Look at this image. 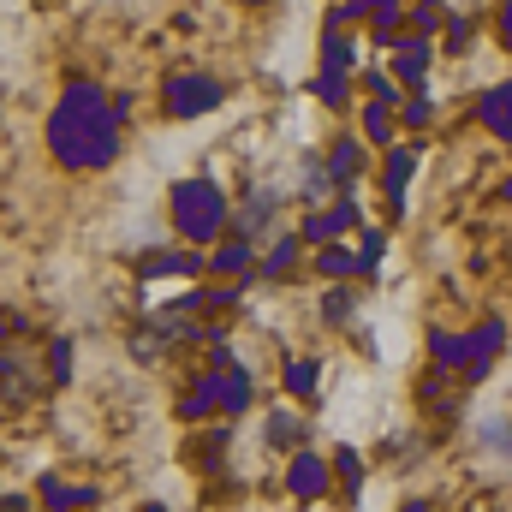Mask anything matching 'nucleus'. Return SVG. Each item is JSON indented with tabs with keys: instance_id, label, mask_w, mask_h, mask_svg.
Here are the masks:
<instances>
[{
	"instance_id": "1",
	"label": "nucleus",
	"mask_w": 512,
	"mask_h": 512,
	"mask_svg": "<svg viewBox=\"0 0 512 512\" xmlns=\"http://www.w3.org/2000/svg\"><path fill=\"white\" fill-rule=\"evenodd\" d=\"M120 120H126V108L108 102V90H96V84H84V78H66L60 108H54V120H48V149H54V161L72 167V173L108 167V161L120 155Z\"/></svg>"
},
{
	"instance_id": "2",
	"label": "nucleus",
	"mask_w": 512,
	"mask_h": 512,
	"mask_svg": "<svg viewBox=\"0 0 512 512\" xmlns=\"http://www.w3.org/2000/svg\"><path fill=\"white\" fill-rule=\"evenodd\" d=\"M167 209H173V233H179L185 245H209V239H221L227 221H233L227 191H221L215 179H179Z\"/></svg>"
},
{
	"instance_id": "3",
	"label": "nucleus",
	"mask_w": 512,
	"mask_h": 512,
	"mask_svg": "<svg viewBox=\"0 0 512 512\" xmlns=\"http://www.w3.org/2000/svg\"><path fill=\"white\" fill-rule=\"evenodd\" d=\"M161 102H167L173 120H197V114H215V108L227 102V90H221L209 72H179V78L161 84Z\"/></svg>"
},
{
	"instance_id": "4",
	"label": "nucleus",
	"mask_w": 512,
	"mask_h": 512,
	"mask_svg": "<svg viewBox=\"0 0 512 512\" xmlns=\"http://www.w3.org/2000/svg\"><path fill=\"white\" fill-rule=\"evenodd\" d=\"M411 167H417V143H393L387 149V161H382V191H387V215H399L405 203V179H411Z\"/></svg>"
},
{
	"instance_id": "5",
	"label": "nucleus",
	"mask_w": 512,
	"mask_h": 512,
	"mask_svg": "<svg viewBox=\"0 0 512 512\" xmlns=\"http://www.w3.org/2000/svg\"><path fill=\"white\" fill-rule=\"evenodd\" d=\"M328 477H334V471H328L316 453H298V459L286 465V483H292L298 501H322V495H328Z\"/></svg>"
},
{
	"instance_id": "6",
	"label": "nucleus",
	"mask_w": 512,
	"mask_h": 512,
	"mask_svg": "<svg viewBox=\"0 0 512 512\" xmlns=\"http://www.w3.org/2000/svg\"><path fill=\"white\" fill-rule=\"evenodd\" d=\"M465 340H471V382H477V376H489V364L501 358V346H507V322L489 316V322H483L477 334H465Z\"/></svg>"
},
{
	"instance_id": "7",
	"label": "nucleus",
	"mask_w": 512,
	"mask_h": 512,
	"mask_svg": "<svg viewBox=\"0 0 512 512\" xmlns=\"http://www.w3.org/2000/svg\"><path fill=\"white\" fill-rule=\"evenodd\" d=\"M477 120L495 131V137H507V143H512V78H507V84H495V90H483Z\"/></svg>"
},
{
	"instance_id": "8",
	"label": "nucleus",
	"mask_w": 512,
	"mask_h": 512,
	"mask_svg": "<svg viewBox=\"0 0 512 512\" xmlns=\"http://www.w3.org/2000/svg\"><path fill=\"white\" fill-rule=\"evenodd\" d=\"M251 268H256V245L251 239H227L221 251L209 256V274H221V280H239V274L251 280Z\"/></svg>"
},
{
	"instance_id": "9",
	"label": "nucleus",
	"mask_w": 512,
	"mask_h": 512,
	"mask_svg": "<svg viewBox=\"0 0 512 512\" xmlns=\"http://www.w3.org/2000/svg\"><path fill=\"white\" fill-rule=\"evenodd\" d=\"M393 72H399L405 84H417V78L429 72V42H423V36H393Z\"/></svg>"
},
{
	"instance_id": "10",
	"label": "nucleus",
	"mask_w": 512,
	"mask_h": 512,
	"mask_svg": "<svg viewBox=\"0 0 512 512\" xmlns=\"http://www.w3.org/2000/svg\"><path fill=\"white\" fill-rule=\"evenodd\" d=\"M429 352H435V364H441V370L471 376V340H465V334H429Z\"/></svg>"
},
{
	"instance_id": "11",
	"label": "nucleus",
	"mask_w": 512,
	"mask_h": 512,
	"mask_svg": "<svg viewBox=\"0 0 512 512\" xmlns=\"http://www.w3.org/2000/svg\"><path fill=\"white\" fill-rule=\"evenodd\" d=\"M393 131H399V108H393V102H370V108H364V143L393 149Z\"/></svg>"
},
{
	"instance_id": "12",
	"label": "nucleus",
	"mask_w": 512,
	"mask_h": 512,
	"mask_svg": "<svg viewBox=\"0 0 512 512\" xmlns=\"http://www.w3.org/2000/svg\"><path fill=\"white\" fill-rule=\"evenodd\" d=\"M358 173H364V143H352V137L334 143V149H328V179H334V185H352Z\"/></svg>"
},
{
	"instance_id": "13",
	"label": "nucleus",
	"mask_w": 512,
	"mask_h": 512,
	"mask_svg": "<svg viewBox=\"0 0 512 512\" xmlns=\"http://www.w3.org/2000/svg\"><path fill=\"white\" fill-rule=\"evenodd\" d=\"M203 268H209L203 256H179V251L143 256V280H161V274H203Z\"/></svg>"
},
{
	"instance_id": "14",
	"label": "nucleus",
	"mask_w": 512,
	"mask_h": 512,
	"mask_svg": "<svg viewBox=\"0 0 512 512\" xmlns=\"http://www.w3.org/2000/svg\"><path fill=\"white\" fill-rule=\"evenodd\" d=\"M42 501L54 512H84V507H96V489H72V483H42Z\"/></svg>"
},
{
	"instance_id": "15",
	"label": "nucleus",
	"mask_w": 512,
	"mask_h": 512,
	"mask_svg": "<svg viewBox=\"0 0 512 512\" xmlns=\"http://www.w3.org/2000/svg\"><path fill=\"white\" fill-rule=\"evenodd\" d=\"M352 60H358V48H352V42H346V36H340V30L328 24V42H322V72L346 78V72H352Z\"/></svg>"
},
{
	"instance_id": "16",
	"label": "nucleus",
	"mask_w": 512,
	"mask_h": 512,
	"mask_svg": "<svg viewBox=\"0 0 512 512\" xmlns=\"http://www.w3.org/2000/svg\"><path fill=\"white\" fill-rule=\"evenodd\" d=\"M298 245H304V239H292V233L274 239V251H268V262H262V280H286V274L298 268Z\"/></svg>"
},
{
	"instance_id": "17",
	"label": "nucleus",
	"mask_w": 512,
	"mask_h": 512,
	"mask_svg": "<svg viewBox=\"0 0 512 512\" xmlns=\"http://www.w3.org/2000/svg\"><path fill=\"white\" fill-rule=\"evenodd\" d=\"M399 18H405L399 0H370V36H376V42H393V36H399Z\"/></svg>"
},
{
	"instance_id": "18",
	"label": "nucleus",
	"mask_w": 512,
	"mask_h": 512,
	"mask_svg": "<svg viewBox=\"0 0 512 512\" xmlns=\"http://www.w3.org/2000/svg\"><path fill=\"white\" fill-rule=\"evenodd\" d=\"M316 268H322V274H334V280H346V274H364V268H358V251H346V245H328V251L316 256Z\"/></svg>"
},
{
	"instance_id": "19",
	"label": "nucleus",
	"mask_w": 512,
	"mask_h": 512,
	"mask_svg": "<svg viewBox=\"0 0 512 512\" xmlns=\"http://www.w3.org/2000/svg\"><path fill=\"white\" fill-rule=\"evenodd\" d=\"M298 239H304V245H322V251H328V239H340V221H334V209H328V215H310V221L298 227Z\"/></svg>"
},
{
	"instance_id": "20",
	"label": "nucleus",
	"mask_w": 512,
	"mask_h": 512,
	"mask_svg": "<svg viewBox=\"0 0 512 512\" xmlns=\"http://www.w3.org/2000/svg\"><path fill=\"white\" fill-rule=\"evenodd\" d=\"M316 382H322V370H316L310 358H298V364H286V387H292L298 399H310V393H316Z\"/></svg>"
},
{
	"instance_id": "21",
	"label": "nucleus",
	"mask_w": 512,
	"mask_h": 512,
	"mask_svg": "<svg viewBox=\"0 0 512 512\" xmlns=\"http://www.w3.org/2000/svg\"><path fill=\"white\" fill-rule=\"evenodd\" d=\"M268 441H274V447H298V441H304V423L286 417V411H274V417H268Z\"/></svg>"
},
{
	"instance_id": "22",
	"label": "nucleus",
	"mask_w": 512,
	"mask_h": 512,
	"mask_svg": "<svg viewBox=\"0 0 512 512\" xmlns=\"http://www.w3.org/2000/svg\"><path fill=\"white\" fill-rule=\"evenodd\" d=\"M316 96H322L328 108H346V102H352V78H334V72H322V78H316Z\"/></svg>"
},
{
	"instance_id": "23",
	"label": "nucleus",
	"mask_w": 512,
	"mask_h": 512,
	"mask_svg": "<svg viewBox=\"0 0 512 512\" xmlns=\"http://www.w3.org/2000/svg\"><path fill=\"white\" fill-rule=\"evenodd\" d=\"M334 477H346V495H358V483H364V459H358L352 447H340V459H334Z\"/></svg>"
},
{
	"instance_id": "24",
	"label": "nucleus",
	"mask_w": 512,
	"mask_h": 512,
	"mask_svg": "<svg viewBox=\"0 0 512 512\" xmlns=\"http://www.w3.org/2000/svg\"><path fill=\"white\" fill-rule=\"evenodd\" d=\"M48 376H54V382H66V376H72V346H66V340H54V346H48Z\"/></svg>"
},
{
	"instance_id": "25",
	"label": "nucleus",
	"mask_w": 512,
	"mask_h": 512,
	"mask_svg": "<svg viewBox=\"0 0 512 512\" xmlns=\"http://www.w3.org/2000/svg\"><path fill=\"white\" fill-rule=\"evenodd\" d=\"M411 18H417V36H423V30H435V24L447 18V6H441V0H417V12H411Z\"/></svg>"
},
{
	"instance_id": "26",
	"label": "nucleus",
	"mask_w": 512,
	"mask_h": 512,
	"mask_svg": "<svg viewBox=\"0 0 512 512\" xmlns=\"http://www.w3.org/2000/svg\"><path fill=\"white\" fill-rule=\"evenodd\" d=\"M382 251H387V239H382V233H364V251H358V268L370 274V268L382 262Z\"/></svg>"
},
{
	"instance_id": "27",
	"label": "nucleus",
	"mask_w": 512,
	"mask_h": 512,
	"mask_svg": "<svg viewBox=\"0 0 512 512\" xmlns=\"http://www.w3.org/2000/svg\"><path fill=\"white\" fill-rule=\"evenodd\" d=\"M322 316H328V322H346V316H352V292H328Z\"/></svg>"
},
{
	"instance_id": "28",
	"label": "nucleus",
	"mask_w": 512,
	"mask_h": 512,
	"mask_svg": "<svg viewBox=\"0 0 512 512\" xmlns=\"http://www.w3.org/2000/svg\"><path fill=\"white\" fill-rule=\"evenodd\" d=\"M399 120H405V126H429V102H423V96H411V102L399 108Z\"/></svg>"
},
{
	"instance_id": "29",
	"label": "nucleus",
	"mask_w": 512,
	"mask_h": 512,
	"mask_svg": "<svg viewBox=\"0 0 512 512\" xmlns=\"http://www.w3.org/2000/svg\"><path fill=\"white\" fill-rule=\"evenodd\" d=\"M465 42H471V24H465V18H453V24H447V48H453V54H459V48H465Z\"/></svg>"
},
{
	"instance_id": "30",
	"label": "nucleus",
	"mask_w": 512,
	"mask_h": 512,
	"mask_svg": "<svg viewBox=\"0 0 512 512\" xmlns=\"http://www.w3.org/2000/svg\"><path fill=\"white\" fill-rule=\"evenodd\" d=\"M501 42H507V48H512V0H507V6H501Z\"/></svg>"
},
{
	"instance_id": "31",
	"label": "nucleus",
	"mask_w": 512,
	"mask_h": 512,
	"mask_svg": "<svg viewBox=\"0 0 512 512\" xmlns=\"http://www.w3.org/2000/svg\"><path fill=\"white\" fill-rule=\"evenodd\" d=\"M245 6H268V0H245Z\"/></svg>"
}]
</instances>
